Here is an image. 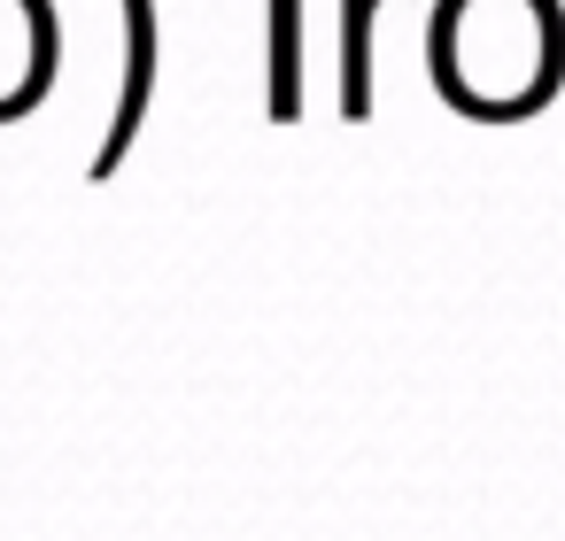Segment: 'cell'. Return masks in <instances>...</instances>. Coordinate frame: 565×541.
Segmentation results:
<instances>
[{
  "label": "cell",
  "mask_w": 565,
  "mask_h": 541,
  "mask_svg": "<svg viewBox=\"0 0 565 541\" xmlns=\"http://www.w3.org/2000/svg\"><path fill=\"white\" fill-rule=\"evenodd\" d=\"M295 78H302V0H271V109L295 117Z\"/></svg>",
  "instance_id": "obj_4"
},
{
  "label": "cell",
  "mask_w": 565,
  "mask_h": 541,
  "mask_svg": "<svg viewBox=\"0 0 565 541\" xmlns=\"http://www.w3.org/2000/svg\"><path fill=\"white\" fill-rule=\"evenodd\" d=\"M148 94H156V0H125V101H117L102 171L125 155V140H132V125H140V109H148Z\"/></svg>",
  "instance_id": "obj_2"
},
{
  "label": "cell",
  "mask_w": 565,
  "mask_h": 541,
  "mask_svg": "<svg viewBox=\"0 0 565 541\" xmlns=\"http://www.w3.org/2000/svg\"><path fill=\"white\" fill-rule=\"evenodd\" d=\"M434 78L465 117H526L565 78L557 0H434Z\"/></svg>",
  "instance_id": "obj_1"
},
{
  "label": "cell",
  "mask_w": 565,
  "mask_h": 541,
  "mask_svg": "<svg viewBox=\"0 0 565 541\" xmlns=\"http://www.w3.org/2000/svg\"><path fill=\"white\" fill-rule=\"evenodd\" d=\"M387 0H341V109L364 117L372 109V17Z\"/></svg>",
  "instance_id": "obj_3"
}]
</instances>
